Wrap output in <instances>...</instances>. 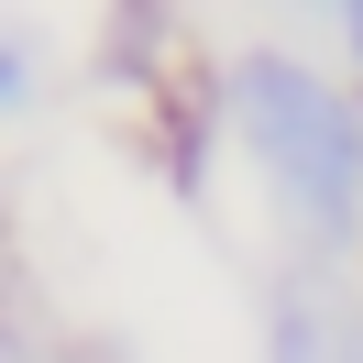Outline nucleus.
<instances>
[{
    "mask_svg": "<svg viewBox=\"0 0 363 363\" xmlns=\"http://www.w3.org/2000/svg\"><path fill=\"white\" fill-rule=\"evenodd\" d=\"M231 133L264 165V187L286 199V220L308 242H341L363 209V111L297 55H242L231 67Z\"/></svg>",
    "mask_w": 363,
    "mask_h": 363,
    "instance_id": "f257e3e1",
    "label": "nucleus"
},
{
    "mask_svg": "<svg viewBox=\"0 0 363 363\" xmlns=\"http://www.w3.org/2000/svg\"><path fill=\"white\" fill-rule=\"evenodd\" d=\"M264 363H363V319L341 308V297L297 286L286 308H275V352H264Z\"/></svg>",
    "mask_w": 363,
    "mask_h": 363,
    "instance_id": "f03ea898",
    "label": "nucleus"
},
{
    "mask_svg": "<svg viewBox=\"0 0 363 363\" xmlns=\"http://www.w3.org/2000/svg\"><path fill=\"white\" fill-rule=\"evenodd\" d=\"M341 33H352V55H363V11H341Z\"/></svg>",
    "mask_w": 363,
    "mask_h": 363,
    "instance_id": "7ed1b4c3",
    "label": "nucleus"
}]
</instances>
